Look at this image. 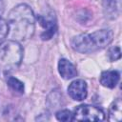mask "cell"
<instances>
[{"mask_svg":"<svg viewBox=\"0 0 122 122\" xmlns=\"http://www.w3.org/2000/svg\"><path fill=\"white\" fill-rule=\"evenodd\" d=\"M7 22L11 40L22 41L32 37L35 30V16L27 4L15 6L10 11Z\"/></svg>","mask_w":122,"mask_h":122,"instance_id":"cell-1","label":"cell"},{"mask_svg":"<svg viewBox=\"0 0 122 122\" xmlns=\"http://www.w3.org/2000/svg\"><path fill=\"white\" fill-rule=\"evenodd\" d=\"M113 39L111 30H99L92 33H83L71 39V48L80 53H92L109 46Z\"/></svg>","mask_w":122,"mask_h":122,"instance_id":"cell-2","label":"cell"},{"mask_svg":"<svg viewBox=\"0 0 122 122\" xmlns=\"http://www.w3.org/2000/svg\"><path fill=\"white\" fill-rule=\"evenodd\" d=\"M23 49L18 41L8 40L0 44V65L7 71L15 70L21 64Z\"/></svg>","mask_w":122,"mask_h":122,"instance_id":"cell-3","label":"cell"},{"mask_svg":"<svg viewBox=\"0 0 122 122\" xmlns=\"http://www.w3.org/2000/svg\"><path fill=\"white\" fill-rule=\"evenodd\" d=\"M73 120L77 121H103L105 119L104 112L93 105H80L75 108Z\"/></svg>","mask_w":122,"mask_h":122,"instance_id":"cell-4","label":"cell"},{"mask_svg":"<svg viewBox=\"0 0 122 122\" xmlns=\"http://www.w3.org/2000/svg\"><path fill=\"white\" fill-rule=\"evenodd\" d=\"M68 93L72 99L76 101L84 100L88 94L87 83L82 79H76L72 81L68 87Z\"/></svg>","mask_w":122,"mask_h":122,"instance_id":"cell-5","label":"cell"},{"mask_svg":"<svg viewBox=\"0 0 122 122\" xmlns=\"http://www.w3.org/2000/svg\"><path fill=\"white\" fill-rule=\"evenodd\" d=\"M38 22L40 23V25L44 28V31L41 34V38L43 40H49L51 39L55 31H56V21L54 19V17L52 16H43V15H39L37 17Z\"/></svg>","mask_w":122,"mask_h":122,"instance_id":"cell-6","label":"cell"},{"mask_svg":"<svg viewBox=\"0 0 122 122\" xmlns=\"http://www.w3.org/2000/svg\"><path fill=\"white\" fill-rule=\"evenodd\" d=\"M58 71H59V74L61 75V77L64 79H71V78L75 77L77 74L76 68L74 67V65L71 61H69L65 58H61L59 60Z\"/></svg>","mask_w":122,"mask_h":122,"instance_id":"cell-7","label":"cell"},{"mask_svg":"<svg viewBox=\"0 0 122 122\" xmlns=\"http://www.w3.org/2000/svg\"><path fill=\"white\" fill-rule=\"evenodd\" d=\"M120 73L117 71H105L100 75V84L106 88L113 89L119 82Z\"/></svg>","mask_w":122,"mask_h":122,"instance_id":"cell-8","label":"cell"},{"mask_svg":"<svg viewBox=\"0 0 122 122\" xmlns=\"http://www.w3.org/2000/svg\"><path fill=\"white\" fill-rule=\"evenodd\" d=\"M122 119V102L121 99L117 98L114 100L109 110V120L118 122Z\"/></svg>","mask_w":122,"mask_h":122,"instance_id":"cell-9","label":"cell"},{"mask_svg":"<svg viewBox=\"0 0 122 122\" xmlns=\"http://www.w3.org/2000/svg\"><path fill=\"white\" fill-rule=\"evenodd\" d=\"M8 85L10 86V88L11 90H13L14 92H18V93H23L25 91V87H24V83L21 82L19 79L15 78V77H9L8 78Z\"/></svg>","mask_w":122,"mask_h":122,"instance_id":"cell-10","label":"cell"},{"mask_svg":"<svg viewBox=\"0 0 122 122\" xmlns=\"http://www.w3.org/2000/svg\"><path fill=\"white\" fill-rule=\"evenodd\" d=\"M57 120L59 121H72L73 120V114L69 110H61L58 111L55 114Z\"/></svg>","mask_w":122,"mask_h":122,"instance_id":"cell-11","label":"cell"},{"mask_svg":"<svg viewBox=\"0 0 122 122\" xmlns=\"http://www.w3.org/2000/svg\"><path fill=\"white\" fill-rule=\"evenodd\" d=\"M9 35V25L8 22L0 18V44L3 43L6 37Z\"/></svg>","mask_w":122,"mask_h":122,"instance_id":"cell-12","label":"cell"},{"mask_svg":"<svg viewBox=\"0 0 122 122\" xmlns=\"http://www.w3.org/2000/svg\"><path fill=\"white\" fill-rule=\"evenodd\" d=\"M108 57L111 61H116L118 60L120 57H121V51H120V48L115 46V47H112L108 51Z\"/></svg>","mask_w":122,"mask_h":122,"instance_id":"cell-13","label":"cell"},{"mask_svg":"<svg viewBox=\"0 0 122 122\" xmlns=\"http://www.w3.org/2000/svg\"><path fill=\"white\" fill-rule=\"evenodd\" d=\"M2 12H3V6H2L1 3H0V16H1V14H2Z\"/></svg>","mask_w":122,"mask_h":122,"instance_id":"cell-14","label":"cell"}]
</instances>
